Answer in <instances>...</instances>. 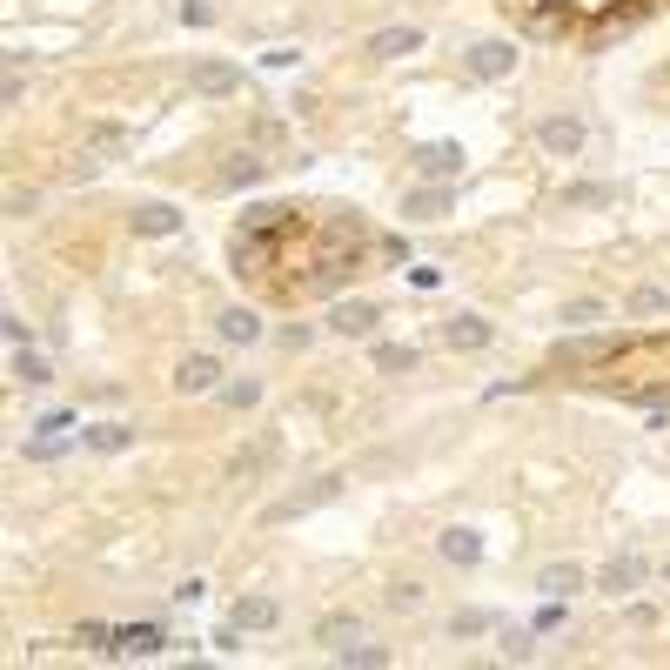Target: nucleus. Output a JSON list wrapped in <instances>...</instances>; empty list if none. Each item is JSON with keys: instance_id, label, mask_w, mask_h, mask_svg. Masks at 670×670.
<instances>
[{"instance_id": "obj_9", "label": "nucleus", "mask_w": 670, "mask_h": 670, "mask_svg": "<svg viewBox=\"0 0 670 670\" xmlns=\"http://www.w3.org/2000/svg\"><path fill=\"white\" fill-rule=\"evenodd\" d=\"M436 550H443V563H456V570H469V563H483V536L456 523V530H443V536H436Z\"/></svg>"}, {"instance_id": "obj_31", "label": "nucleus", "mask_w": 670, "mask_h": 670, "mask_svg": "<svg viewBox=\"0 0 670 670\" xmlns=\"http://www.w3.org/2000/svg\"><path fill=\"white\" fill-rule=\"evenodd\" d=\"M181 21H188V27H208V21H215V7H208V0H181Z\"/></svg>"}, {"instance_id": "obj_6", "label": "nucleus", "mask_w": 670, "mask_h": 670, "mask_svg": "<svg viewBox=\"0 0 670 670\" xmlns=\"http://www.w3.org/2000/svg\"><path fill=\"white\" fill-rule=\"evenodd\" d=\"M644 577H650V563H644V557H610L597 583L610 590V597H630V590H644Z\"/></svg>"}, {"instance_id": "obj_4", "label": "nucleus", "mask_w": 670, "mask_h": 670, "mask_svg": "<svg viewBox=\"0 0 670 670\" xmlns=\"http://www.w3.org/2000/svg\"><path fill=\"white\" fill-rule=\"evenodd\" d=\"M463 148H456V141H423V148H416V168H423L429 181H456L463 175Z\"/></svg>"}, {"instance_id": "obj_21", "label": "nucleus", "mask_w": 670, "mask_h": 670, "mask_svg": "<svg viewBox=\"0 0 670 670\" xmlns=\"http://www.w3.org/2000/svg\"><path fill=\"white\" fill-rule=\"evenodd\" d=\"M376 369L382 376H402V369H416V349L409 342H376Z\"/></svg>"}, {"instance_id": "obj_12", "label": "nucleus", "mask_w": 670, "mask_h": 670, "mask_svg": "<svg viewBox=\"0 0 670 670\" xmlns=\"http://www.w3.org/2000/svg\"><path fill=\"white\" fill-rule=\"evenodd\" d=\"M443 342L449 349H490V322H483V315H449Z\"/></svg>"}, {"instance_id": "obj_19", "label": "nucleus", "mask_w": 670, "mask_h": 670, "mask_svg": "<svg viewBox=\"0 0 670 670\" xmlns=\"http://www.w3.org/2000/svg\"><path fill=\"white\" fill-rule=\"evenodd\" d=\"M262 175H268V161H262V155H228V168H222V188H255Z\"/></svg>"}, {"instance_id": "obj_11", "label": "nucleus", "mask_w": 670, "mask_h": 670, "mask_svg": "<svg viewBox=\"0 0 670 670\" xmlns=\"http://www.w3.org/2000/svg\"><path fill=\"white\" fill-rule=\"evenodd\" d=\"M536 590H543L550 603H570V597L583 590V570H577V563H550V570L536 577Z\"/></svg>"}, {"instance_id": "obj_13", "label": "nucleus", "mask_w": 670, "mask_h": 670, "mask_svg": "<svg viewBox=\"0 0 670 670\" xmlns=\"http://www.w3.org/2000/svg\"><path fill=\"white\" fill-rule=\"evenodd\" d=\"M376 322H382V315H376V302H342V309L329 315V329H335V335H369Z\"/></svg>"}, {"instance_id": "obj_26", "label": "nucleus", "mask_w": 670, "mask_h": 670, "mask_svg": "<svg viewBox=\"0 0 670 670\" xmlns=\"http://www.w3.org/2000/svg\"><path fill=\"white\" fill-rule=\"evenodd\" d=\"M530 657H536L530 630H503V664H530Z\"/></svg>"}, {"instance_id": "obj_20", "label": "nucleus", "mask_w": 670, "mask_h": 670, "mask_svg": "<svg viewBox=\"0 0 670 670\" xmlns=\"http://www.w3.org/2000/svg\"><path fill=\"white\" fill-rule=\"evenodd\" d=\"M335 664H349V670H382V664H389V650H382V644H369V637H362V644L335 650Z\"/></svg>"}, {"instance_id": "obj_15", "label": "nucleus", "mask_w": 670, "mask_h": 670, "mask_svg": "<svg viewBox=\"0 0 670 670\" xmlns=\"http://www.w3.org/2000/svg\"><path fill=\"white\" fill-rule=\"evenodd\" d=\"M315 644H329V650L362 644V617H322V624H315Z\"/></svg>"}, {"instance_id": "obj_5", "label": "nucleus", "mask_w": 670, "mask_h": 670, "mask_svg": "<svg viewBox=\"0 0 670 670\" xmlns=\"http://www.w3.org/2000/svg\"><path fill=\"white\" fill-rule=\"evenodd\" d=\"M516 67V47L510 41H476L469 47V74H483V81H503Z\"/></svg>"}, {"instance_id": "obj_32", "label": "nucleus", "mask_w": 670, "mask_h": 670, "mask_svg": "<svg viewBox=\"0 0 670 670\" xmlns=\"http://www.w3.org/2000/svg\"><path fill=\"white\" fill-rule=\"evenodd\" d=\"M201 597H208V583H201V577H181L175 583V603H201Z\"/></svg>"}, {"instance_id": "obj_27", "label": "nucleus", "mask_w": 670, "mask_h": 670, "mask_svg": "<svg viewBox=\"0 0 670 670\" xmlns=\"http://www.w3.org/2000/svg\"><path fill=\"white\" fill-rule=\"evenodd\" d=\"M449 630H456V637H483V630H490V610H456Z\"/></svg>"}, {"instance_id": "obj_23", "label": "nucleus", "mask_w": 670, "mask_h": 670, "mask_svg": "<svg viewBox=\"0 0 670 670\" xmlns=\"http://www.w3.org/2000/svg\"><path fill=\"white\" fill-rule=\"evenodd\" d=\"M14 382H54V362L34 356V349H21V356H14Z\"/></svg>"}, {"instance_id": "obj_33", "label": "nucleus", "mask_w": 670, "mask_h": 670, "mask_svg": "<svg viewBox=\"0 0 670 670\" xmlns=\"http://www.w3.org/2000/svg\"><path fill=\"white\" fill-rule=\"evenodd\" d=\"M0 329H7V342H14V349H27V322H21V315H0Z\"/></svg>"}, {"instance_id": "obj_17", "label": "nucleus", "mask_w": 670, "mask_h": 670, "mask_svg": "<svg viewBox=\"0 0 670 670\" xmlns=\"http://www.w3.org/2000/svg\"><path fill=\"white\" fill-rule=\"evenodd\" d=\"M335 490H342V483H335V476H322V483H315V490L289 496V503H275V510H268V516H275V523H289V516H302V510H309V503H329Z\"/></svg>"}, {"instance_id": "obj_3", "label": "nucleus", "mask_w": 670, "mask_h": 670, "mask_svg": "<svg viewBox=\"0 0 670 670\" xmlns=\"http://www.w3.org/2000/svg\"><path fill=\"white\" fill-rule=\"evenodd\" d=\"M175 389H181V396H208V389H222V362H215V356H181L175 362Z\"/></svg>"}, {"instance_id": "obj_30", "label": "nucleus", "mask_w": 670, "mask_h": 670, "mask_svg": "<svg viewBox=\"0 0 670 670\" xmlns=\"http://www.w3.org/2000/svg\"><path fill=\"white\" fill-rule=\"evenodd\" d=\"M664 309V289H637L630 295V315H657Z\"/></svg>"}, {"instance_id": "obj_34", "label": "nucleus", "mask_w": 670, "mask_h": 670, "mask_svg": "<svg viewBox=\"0 0 670 670\" xmlns=\"http://www.w3.org/2000/svg\"><path fill=\"white\" fill-rule=\"evenodd\" d=\"M664 583H670V557H664Z\"/></svg>"}, {"instance_id": "obj_10", "label": "nucleus", "mask_w": 670, "mask_h": 670, "mask_svg": "<svg viewBox=\"0 0 670 670\" xmlns=\"http://www.w3.org/2000/svg\"><path fill=\"white\" fill-rule=\"evenodd\" d=\"M423 47V27H382V34H369V54L376 61H402V54H416Z\"/></svg>"}, {"instance_id": "obj_1", "label": "nucleus", "mask_w": 670, "mask_h": 670, "mask_svg": "<svg viewBox=\"0 0 670 670\" xmlns=\"http://www.w3.org/2000/svg\"><path fill=\"white\" fill-rule=\"evenodd\" d=\"M536 141H543L550 155H583V121L577 114H543V121H536Z\"/></svg>"}, {"instance_id": "obj_16", "label": "nucleus", "mask_w": 670, "mask_h": 670, "mask_svg": "<svg viewBox=\"0 0 670 670\" xmlns=\"http://www.w3.org/2000/svg\"><path fill=\"white\" fill-rule=\"evenodd\" d=\"M215 329H222V342H235V349H242V342H255V335H262V315H255V309H222V322H215Z\"/></svg>"}, {"instance_id": "obj_29", "label": "nucleus", "mask_w": 670, "mask_h": 670, "mask_svg": "<svg viewBox=\"0 0 670 670\" xmlns=\"http://www.w3.org/2000/svg\"><path fill=\"white\" fill-rule=\"evenodd\" d=\"M389 610H423V583H389Z\"/></svg>"}, {"instance_id": "obj_24", "label": "nucleus", "mask_w": 670, "mask_h": 670, "mask_svg": "<svg viewBox=\"0 0 670 670\" xmlns=\"http://www.w3.org/2000/svg\"><path fill=\"white\" fill-rule=\"evenodd\" d=\"M88 449H134V429H121V423H101V429H88Z\"/></svg>"}, {"instance_id": "obj_8", "label": "nucleus", "mask_w": 670, "mask_h": 670, "mask_svg": "<svg viewBox=\"0 0 670 670\" xmlns=\"http://www.w3.org/2000/svg\"><path fill=\"white\" fill-rule=\"evenodd\" d=\"M195 88L208 94V101H228V94L242 88V67H235V61H201L195 67Z\"/></svg>"}, {"instance_id": "obj_18", "label": "nucleus", "mask_w": 670, "mask_h": 670, "mask_svg": "<svg viewBox=\"0 0 670 670\" xmlns=\"http://www.w3.org/2000/svg\"><path fill=\"white\" fill-rule=\"evenodd\" d=\"M275 617H282V603H275V597H242V603H235V624H242V630H268Z\"/></svg>"}, {"instance_id": "obj_22", "label": "nucleus", "mask_w": 670, "mask_h": 670, "mask_svg": "<svg viewBox=\"0 0 670 670\" xmlns=\"http://www.w3.org/2000/svg\"><path fill=\"white\" fill-rule=\"evenodd\" d=\"M557 362H583V369H597V362H610V342H563Z\"/></svg>"}, {"instance_id": "obj_25", "label": "nucleus", "mask_w": 670, "mask_h": 670, "mask_svg": "<svg viewBox=\"0 0 670 670\" xmlns=\"http://www.w3.org/2000/svg\"><path fill=\"white\" fill-rule=\"evenodd\" d=\"M222 402H228V409H255V402H262V382H255V376L222 382Z\"/></svg>"}, {"instance_id": "obj_2", "label": "nucleus", "mask_w": 670, "mask_h": 670, "mask_svg": "<svg viewBox=\"0 0 670 670\" xmlns=\"http://www.w3.org/2000/svg\"><path fill=\"white\" fill-rule=\"evenodd\" d=\"M449 208H456L449 181H423V188H409V201H402V215H409V222H443Z\"/></svg>"}, {"instance_id": "obj_14", "label": "nucleus", "mask_w": 670, "mask_h": 670, "mask_svg": "<svg viewBox=\"0 0 670 670\" xmlns=\"http://www.w3.org/2000/svg\"><path fill=\"white\" fill-rule=\"evenodd\" d=\"M175 228H181V208H168V201L134 208V235H175Z\"/></svg>"}, {"instance_id": "obj_7", "label": "nucleus", "mask_w": 670, "mask_h": 670, "mask_svg": "<svg viewBox=\"0 0 670 670\" xmlns=\"http://www.w3.org/2000/svg\"><path fill=\"white\" fill-rule=\"evenodd\" d=\"M161 644H168V637H161V624H128V630H114V657H128V664L155 657Z\"/></svg>"}, {"instance_id": "obj_28", "label": "nucleus", "mask_w": 670, "mask_h": 670, "mask_svg": "<svg viewBox=\"0 0 670 670\" xmlns=\"http://www.w3.org/2000/svg\"><path fill=\"white\" fill-rule=\"evenodd\" d=\"M74 644H81V650H114V630L108 624H81V630H74Z\"/></svg>"}]
</instances>
